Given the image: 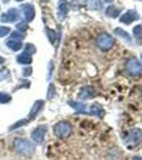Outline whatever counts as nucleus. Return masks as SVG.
Wrapping results in <instances>:
<instances>
[{"mask_svg": "<svg viewBox=\"0 0 142 160\" xmlns=\"http://www.w3.org/2000/svg\"><path fill=\"white\" fill-rule=\"evenodd\" d=\"M14 146L15 149L17 151V153H19L22 156L30 157L34 154L35 148L30 141L25 140V139H16L14 141Z\"/></svg>", "mask_w": 142, "mask_h": 160, "instance_id": "f257e3e1", "label": "nucleus"}, {"mask_svg": "<svg viewBox=\"0 0 142 160\" xmlns=\"http://www.w3.org/2000/svg\"><path fill=\"white\" fill-rule=\"evenodd\" d=\"M54 135L59 139H65L68 138L72 133V126L69 122L66 121H61V122L56 123L53 128Z\"/></svg>", "mask_w": 142, "mask_h": 160, "instance_id": "f03ea898", "label": "nucleus"}, {"mask_svg": "<svg viewBox=\"0 0 142 160\" xmlns=\"http://www.w3.org/2000/svg\"><path fill=\"white\" fill-rule=\"evenodd\" d=\"M142 143V130L138 128L131 129L125 138V144L128 148H135Z\"/></svg>", "mask_w": 142, "mask_h": 160, "instance_id": "7ed1b4c3", "label": "nucleus"}, {"mask_svg": "<svg viewBox=\"0 0 142 160\" xmlns=\"http://www.w3.org/2000/svg\"><path fill=\"white\" fill-rule=\"evenodd\" d=\"M115 44V40L110 34L106 32L101 33L99 37L97 38V45L101 50H109Z\"/></svg>", "mask_w": 142, "mask_h": 160, "instance_id": "20e7f679", "label": "nucleus"}, {"mask_svg": "<svg viewBox=\"0 0 142 160\" xmlns=\"http://www.w3.org/2000/svg\"><path fill=\"white\" fill-rule=\"evenodd\" d=\"M125 69L131 76H140L142 74V65L136 58H131L125 62Z\"/></svg>", "mask_w": 142, "mask_h": 160, "instance_id": "39448f33", "label": "nucleus"}, {"mask_svg": "<svg viewBox=\"0 0 142 160\" xmlns=\"http://www.w3.org/2000/svg\"><path fill=\"white\" fill-rule=\"evenodd\" d=\"M47 130H48V128L46 125H40V126H38V127H36L32 132L33 141H34L35 143H38V144L43 143L46 133H47Z\"/></svg>", "mask_w": 142, "mask_h": 160, "instance_id": "423d86ee", "label": "nucleus"}, {"mask_svg": "<svg viewBox=\"0 0 142 160\" xmlns=\"http://www.w3.org/2000/svg\"><path fill=\"white\" fill-rule=\"evenodd\" d=\"M19 12L17 9H10L6 14H2L0 17V20L3 22H14L17 19H19Z\"/></svg>", "mask_w": 142, "mask_h": 160, "instance_id": "0eeeda50", "label": "nucleus"}, {"mask_svg": "<svg viewBox=\"0 0 142 160\" xmlns=\"http://www.w3.org/2000/svg\"><path fill=\"white\" fill-rule=\"evenodd\" d=\"M138 18H139V15L137 14V12L135 11V10H130V11L124 13V14L121 16L120 22H123V24H125V25H130Z\"/></svg>", "mask_w": 142, "mask_h": 160, "instance_id": "6e6552de", "label": "nucleus"}, {"mask_svg": "<svg viewBox=\"0 0 142 160\" xmlns=\"http://www.w3.org/2000/svg\"><path fill=\"white\" fill-rule=\"evenodd\" d=\"M95 95V91L92 87H84L79 93L80 99H90Z\"/></svg>", "mask_w": 142, "mask_h": 160, "instance_id": "1a4fd4ad", "label": "nucleus"}, {"mask_svg": "<svg viewBox=\"0 0 142 160\" xmlns=\"http://www.w3.org/2000/svg\"><path fill=\"white\" fill-rule=\"evenodd\" d=\"M58 19L64 20L67 16V13H68V2L67 0H59L58 1Z\"/></svg>", "mask_w": 142, "mask_h": 160, "instance_id": "9d476101", "label": "nucleus"}, {"mask_svg": "<svg viewBox=\"0 0 142 160\" xmlns=\"http://www.w3.org/2000/svg\"><path fill=\"white\" fill-rule=\"evenodd\" d=\"M44 105H45V102H44V100H36L29 113L30 120H33V118H36V115H37L44 108Z\"/></svg>", "mask_w": 142, "mask_h": 160, "instance_id": "9b49d317", "label": "nucleus"}, {"mask_svg": "<svg viewBox=\"0 0 142 160\" xmlns=\"http://www.w3.org/2000/svg\"><path fill=\"white\" fill-rule=\"evenodd\" d=\"M21 10L24 12V15H25V18L27 22H31L35 16V10L31 4H24L21 6Z\"/></svg>", "mask_w": 142, "mask_h": 160, "instance_id": "f8f14e48", "label": "nucleus"}, {"mask_svg": "<svg viewBox=\"0 0 142 160\" xmlns=\"http://www.w3.org/2000/svg\"><path fill=\"white\" fill-rule=\"evenodd\" d=\"M89 114H92V115H95V117L102 118L104 117L105 114V111L104 109L102 108V106L99 105V104H94L91 106V108H90V112Z\"/></svg>", "mask_w": 142, "mask_h": 160, "instance_id": "ddd939ff", "label": "nucleus"}, {"mask_svg": "<svg viewBox=\"0 0 142 160\" xmlns=\"http://www.w3.org/2000/svg\"><path fill=\"white\" fill-rule=\"evenodd\" d=\"M120 13H121V9H119V8L115 6H109L105 10V14H106L108 17H113V18H116Z\"/></svg>", "mask_w": 142, "mask_h": 160, "instance_id": "4468645a", "label": "nucleus"}, {"mask_svg": "<svg viewBox=\"0 0 142 160\" xmlns=\"http://www.w3.org/2000/svg\"><path fill=\"white\" fill-rule=\"evenodd\" d=\"M7 46L9 48H11L12 50L14 51H17V50H20L22 47V43L20 41H15V40H10L7 42Z\"/></svg>", "mask_w": 142, "mask_h": 160, "instance_id": "2eb2a0df", "label": "nucleus"}, {"mask_svg": "<svg viewBox=\"0 0 142 160\" xmlns=\"http://www.w3.org/2000/svg\"><path fill=\"white\" fill-rule=\"evenodd\" d=\"M17 62L20 64H30L32 62V58H31V55L27 52H24L21 55H19L17 57Z\"/></svg>", "mask_w": 142, "mask_h": 160, "instance_id": "dca6fc26", "label": "nucleus"}, {"mask_svg": "<svg viewBox=\"0 0 142 160\" xmlns=\"http://www.w3.org/2000/svg\"><path fill=\"white\" fill-rule=\"evenodd\" d=\"M133 33H134V37H135L138 44L142 45V26H140V25L136 26V27L133 29Z\"/></svg>", "mask_w": 142, "mask_h": 160, "instance_id": "f3484780", "label": "nucleus"}, {"mask_svg": "<svg viewBox=\"0 0 142 160\" xmlns=\"http://www.w3.org/2000/svg\"><path fill=\"white\" fill-rule=\"evenodd\" d=\"M69 106H71L73 109H76V111H80L82 113H86V106H85L83 102H68Z\"/></svg>", "mask_w": 142, "mask_h": 160, "instance_id": "a211bd4d", "label": "nucleus"}, {"mask_svg": "<svg viewBox=\"0 0 142 160\" xmlns=\"http://www.w3.org/2000/svg\"><path fill=\"white\" fill-rule=\"evenodd\" d=\"M115 33H116V34H118V35H120L121 38H125V40L127 41V42H131V35L128 34L127 32H125L124 30L121 29V28H116V29H115Z\"/></svg>", "mask_w": 142, "mask_h": 160, "instance_id": "6ab92c4d", "label": "nucleus"}, {"mask_svg": "<svg viewBox=\"0 0 142 160\" xmlns=\"http://www.w3.org/2000/svg\"><path fill=\"white\" fill-rule=\"evenodd\" d=\"M29 122H30V120H25V118H24V120H20V121H18L17 123L13 124L11 127L9 128V130H14V129H17V128L22 127V126H25L27 124H29Z\"/></svg>", "mask_w": 142, "mask_h": 160, "instance_id": "aec40b11", "label": "nucleus"}, {"mask_svg": "<svg viewBox=\"0 0 142 160\" xmlns=\"http://www.w3.org/2000/svg\"><path fill=\"white\" fill-rule=\"evenodd\" d=\"M12 99L11 95L4 92H0V104H7Z\"/></svg>", "mask_w": 142, "mask_h": 160, "instance_id": "412c9836", "label": "nucleus"}, {"mask_svg": "<svg viewBox=\"0 0 142 160\" xmlns=\"http://www.w3.org/2000/svg\"><path fill=\"white\" fill-rule=\"evenodd\" d=\"M46 31H47V35H48V38L50 40V42L54 44V42L56 41V38H55V31L49 29V28H47L46 29Z\"/></svg>", "mask_w": 142, "mask_h": 160, "instance_id": "4be33fe9", "label": "nucleus"}, {"mask_svg": "<svg viewBox=\"0 0 142 160\" xmlns=\"http://www.w3.org/2000/svg\"><path fill=\"white\" fill-rule=\"evenodd\" d=\"M11 38H12V40L15 38V41H20V42H21V40H24V34H22L21 32H19V31H18V32L15 31V32H12Z\"/></svg>", "mask_w": 142, "mask_h": 160, "instance_id": "5701e85b", "label": "nucleus"}, {"mask_svg": "<svg viewBox=\"0 0 142 160\" xmlns=\"http://www.w3.org/2000/svg\"><path fill=\"white\" fill-rule=\"evenodd\" d=\"M11 32V29L10 27H3V26H0V38H3Z\"/></svg>", "mask_w": 142, "mask_h": 160, "instance_id": "b1692460", "label": "nucleus"}, {"mask_svg": "<svg viewBox=\"0 0 142 160\" xmlns=\"http://www.w3.org/2000/svg\"><path fill=\"white\" fill-rule=\"evenodd\" d=\"M54 95H55V88H54L53 84L51 83L50 86H49V89H48V95H47L48 99L53 98V97H54Z\"/></svg>", "mask_w": 142, "mask_h": 160, "instance_id": "393cba45", "label": "nucleus"}, {"mask_svg": "<svg viewBox=\"0 0 142 160\" xmlns=\"http://www.w3.org/2000/svg\"><path fill=\"white\" fill-rule=\"evenodd\" d=\"M25 52H27V53H29V55L32 56V53L35 52V47L32 45V44H27V45H25Z\"/></svg>", "mask_w": 142, "mask_h": 160, "instance_id": "a878e982", "label": "nucleus"}, {"mask_svg": "<svg viewBox=\"0 0 142 160\" xmlns=\"http://www.w3.org/2000/svg\"><path fill=\"white\" fill-rule=\"evenodd\" d=\"M17 29H18V31H19V32H25V29H27V22H20L19 24H18L17 26Z\"/></svg>", "mask_w": 142, "mask_h": 160, "instance_id": "bb28decb", "label": "nucleus"}, {"mask_svg": "<svg viewBox=\"0 0 142 160\" xmlns=\"http://www.w3.org/2000/svg\"><path fill=\"white\" fill-rule=\"evenodd\" d=\"M9 74H10V72L7 71V68H2L1 71H0V80H3V79H6L7 77H9Z\"/></svg>", "mask_w": 142, "mask_h": 160, "instance_id": "cd10ccee", "label": "nucleus"}, {"mask_svg": "<svg viewBox=\"0 0 142 160\" xmlns=\"http://www.w3.org/2000/svg\"><path fill=\"white\" fill-rule=\"evenodd\" d=\"M87 4L92 8V9H97L98 7H99V4H98V0H87Z\"/></svg>", "mask_w": 142, "mask_h": 160, "instance_id": "c85d7f7f", "label": "nucleus"}, {"mask_svg": "<svg viewBox=\"0 0 142 160\" xmlns=\"http://www.w3.org/2000/svg\"><path fill=\"white\" fill-rule=\"evenodd\" d=\"M31 73H32V68H28L24 69V75L25 76H30Z\"/></svg>", "mask_w": 142, "mask_h": 160, "instance_id": "c756f323", "label": "nucleus"}, {"mask_svg": "<svg viewBox=\"0 0 142 160\" xmlns=\"http://www.w3.org/2000/svg\"><path fill=\"white\" fill-rule=\"evenodd\" d=\"M133 160H142L141 157H134Z\"/></svg>", "mask_w": 142, "mask_h": 160, "instance_id": "7c9ffc66", "label": "nucleus"}, {"mask_svg": "<svg viewBox=\"0 0 142 160\" xmlns=\"http://www.w3.org/2000/svg\"><path fill=\"white\" fill-rule=\"evenodd\" d=\"M4 62V59L2 58V57H0V64H2Z\"/></svg>", "mask_w": 142, "mask_h": 160, "instance_id": "2f4dec72", "label": "nucleus"}, {"mask_svg": "<svg viewBox=\"0 0 142 160\" xmlns=\"http://www.w3.org/2000/svg\"><path fill=\"white\" fill-rule=\"evenodd\" d=\"M110 1H112V0H105V2H110Z\"/></svg>", "mask_w": 142, "mask_h": 160, "instance_id": "473e14b6", "label": "nucleus"}, {"mask_svg": "<svg viewBox=\"0 0 142 160\" xmlns=\"http://www.w3.org/2000/svg\"><path fill=\"white\" fill-rule=\"evenodd\" d=\"M16 1H22V0H16Z\"/></svg>", "mask_w": 142, "mask_h": 160, "instance_id": "72a5a7b5", "label": "nucleus"}, {"mask_svg": "<svg viewBox=\"0 0 142 160\" xmlns=\"http://www.w3.org/2000/svg\"><path fill=\"white\" fill-rule=\"evenodd\" d=\"M141 96H142V90H141Z\"/></svg>", "mask_w": 142, "mask_h": 160, "instance_id": "f704fd0d", "label": "nucleus"}, {"mask_svg": "<svg viewBox=\"0 0 142 160\" xmlns=\"http://www.w3.org/2000/svg\"><path fill=\"white\" fill-rule=\"evenodd\" d=\"M141 57H142V56H141Z\"/></svg>", "mask_w": 142, "mask_h": 160, "instance_id": "c9c22d12", "label": "nucleus"}]
</instances>
